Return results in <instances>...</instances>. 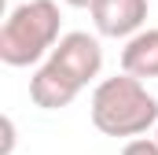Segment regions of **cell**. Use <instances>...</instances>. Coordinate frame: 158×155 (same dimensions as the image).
Instances as JSON below:
<instances>
[{
	"mask_svg": "<svg viewBox=\"0 0 158 155\" xmlns=\"http://www.w3.org/2000/svg\"><path fill=\"white\" fill-rule=\"evenodd\" d=\"M92 126L107 137H143L151 126H158V100L147 92L143 78L121 70L96 85Z\"/></svg>",
	"mask_w": 158,
	"mask_h": 155,
	"instance_id": "1",
	"label": "cell"
},
{
	"mask_svg": "<svg viewBox=\"0 0 158 155\" xmlns=\"http://www.w3.org/2000/svg\"><path fill=\"white\" fill-rule=\"evenodd\" d=\"M59 4L55 0H26L0 26V59L7 67H30L59 44Z\"/></svg>",
	"mask_w": 158,
	"mask_h": 155,
	"instance_id": "2",
	"label": "cell"
},
{
	"mask_svg": "<svg viewBox=\"0 0 158 155\" xmlns=\"http://www.w3.org/2000/svg\"><path fill=\"white\" fill-rule=\"evenodd\" d=\"M52 59H55L70 78H77L81 85L96 81L99 70H103V48H99V37H92V33H85V30L63 33L59 44L52 48Z\"/></svg>",
	"mask_w": 158,
	"mask_h": 155,
	"instance_id": "3",
	"label": "cell"
},
{
	"mask_svg": "<svg viewBox=\"0 0 158 155\" xmlns=\"http://www.w3.org/2000/svg\"><path fill=\"white\" fill-rule=\"evenodd\" d=\"M88 11H92V22H96L99 37H125L129 41L132 33L143 30L151 4L147 0H96Z\"/></svg>",
	"mask_w": 158,
	"mask_h": 155,
	"instance_id": "4",
	"label": "cell"
},
{
	"mask_svg": "<svg viewBox=\"0 0 158 155\" xmlns=\"http://www.w3.org/2000/svg\"><path fill=\"white\" fill-rule=\"evenodd\" d=\"M85 89L77 78H70L55 59H48L37 74L30 78V100L44 107V111H59V107H70L77 100V92Z\"/></svg>",
	"mask_w": 158,
	"mask_h": 155,
	"instance_id": "5",
	"label": "cell"
},
{
	"mask_svg": "<svg viewBox=\"0 0 158 155\" xmlns=\"http://www.w3.org/2000/svg\"><path fill=\"white\" fill-rule=\"evenodd\" d=\"M121 70L132 78H158V30H140L125 41Z\"/></svg>",
	"mask_w": 158,
	"mask_h": 155,
	"instance_id": "6",
	"label": "cell"
},
{
	"mask_svg": "<svg viewBox=\"0 0 158 155\" xmlns=\"http://www.w3.org/2000/svg\"><path fill=\"white\" fill-rule=\"evenodd\" d=\"M121 155H158V140H147V137H129V144L121 148Z\"/></svg>",
	"mask_w": 158,
	"mask_h": 155,
	"instance_id": "7",
	"label": "cell"
},
{
	"mask_svg": "<svg viewBox=\"0 0 158 155\" xmlns=\"http://www.w3.org/2000/svg\"><path fill=\"white\" fill-rule=\"evenodd\" d=\"M0 126H4V140H0V155H11L15 152V118L4 115L0 118Z\"/></svg>",
	"mask_w": 158,
	"mask_h": 155,
	"instance_id": "8",
	"label": "cell"
},
{
	"mask_svg": "<svg viewBox=\"0 0 158 155\" xmlns=\"http://www.w3.org/2000/svg\"><path fill=\"white\" fill-rule=\"evenodd\" d=\"M63 4H70V7H92L96 0H63Z\"/></svg>",
	"mask_w": 158,
	"mask_h": 155,
	"instance_id": "9",
	"label": "cell"
},
{
	"mask_svg": "<svg viewBox=\"0 0 158 155\" xmlns=\"http://www.w3.org/2000/svg\"><path fill=\"white\" fill-rule=\"evenodd\" d=\"M155 140H158V126H155Z\"/></svg>",
	"mask_w": 158,
	"mask_h": 155,
	"instance_id": "10",
	"label": "cell"
}]
</instances>
